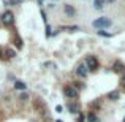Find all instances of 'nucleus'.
<instances>
[{"label": "nucleus", "instance_id": "5", "mask_svg": "<svg viewBox=\"0 0 125 122\" xmlns=\"http://www.w3.org/2000/svg\"><path fill=\"white\" fill-rule=\"evenodd\" d=\"M76 73L79 75V76H83V78L85 76V75H87V67H85V64H81L79 67L76 68Z\"/></svg>", "mask_w": 125, "mask_h": 122}, {"label": "nucleus", "instance_id": "13", "mask_svg": "<svg viewBox=\"0 0 125 122\" xmlns=\"http://www.w3.org/2000/svg\"><path fill=\"white\" fill-rule=\"evenodd\" d=\"M63 30H70V32H74V30H78V27H76V25H73V27H63Z\"/></svg>", "mask_w": 125, "mask_h": 122}, {"label": "nucleus", "instance_id": "10", "mask_svg": "<svg viewBox=\"0 0 125 122\" xmlns=\"http://www.w3.org/2000/svg\"><path fill=\"white\" fill-rule=\"evenodd\" d=\"M122 64H120V62H116V64H114V70L116 71H122Z\"/></svg>", "mask_w": 125, "mask_h": 122}, {"label": "nucleus", "instance_id": "6", "mask_svg": "<svg viewBox=\"0 0 125 122\" xmlns=\"http://www.w3.org/2000/svg\"><path fill=\"white\" fill-rule=\"evenodd\" d=\"M63 11H65V14H68V16H73L74 13H76L71 5H63Z\"/></svg>", "mask_w": 125, "mask_h": 122}, {"label": "nucleus", "instance_id": "16", "mask_svg": "<svg viewBox=\"0 0 125 122\" xmlns=\"http://www.w3.org/2000/svg\"><path fill=\"white\" fill-rule=\"evenodd\" d=\"M46 35H48V37L51 35V27H49V25H46Z\"/></svg>", "mask_w": 125, "mask_h": 122}, {"label": "nucleus", "instance_id": "12", "mask_svg": "<svg viewBox=\"0 0 125 122\" xmlns=\"http://www.w3.org/2000/svg\"><path fill=\"white\" fill-rule=\"evenodd\" d=\"M68 110L71 111V113H78V105H70V108Z\"/></svg>", "mask_w": 125, "mask_h": 122}, {"label": "nucleus", "instance_id": "19", "mask_svg": "<svg viewBox=\"0 0 125 122\" xmlns=\"http://www.w3.org/2000/svg\"><path fill=\"white\" fill-rule=\"evenodd\" d=\"M124 81H125V73H124Z\"/></svg>", "mask_w": 125, "mask_h": 122}, {"label": "nucleus", "instance_id": "3", "mask_svg": "<svg viewBox=\"0 0 125 122\" xmlns=\"http://www.w3.org/2000/svg\"><path fill=\"white\" fill-rule=\"evenodd\" d=\"M2 21H3V24H6V25L11 24V22H13V14L10 11H5L2 14Z\"/></svg>", "mask_w": 125, "mask_h": 122}, {"label": "nucleus", "instance_id": "9", "mask_svg": "<svg viewBox=\"0 0 125 122\" xmlns=\"http://www.w3.org/2000/svg\"><path fill=\"white\" fill-rule=\"evenodd\" d=\"M98 119H97V116H95L94 113H89L87 114V122H97Z\"/></svg>", "mask_w": 125, "mask_h": 122}, {"label": "nucleus", "instance_id": "18", "mask_svg": "<svg viewBox=\"0 0 125 122\" xmlns=\"http://www.w3.org/2000/svg\"><path fill=\"white\" fill-rule=\"evenodd\" d=\"M55 111H57V113H62V111H63V108H62V106H55Z\"/></svg>", "mask_w": 125, "mask_h": 122}, {"label": "nucleus", "instance_id": "22", "mask_svg": "<svg viewBox=\"0 0 125 122\" xmlns=\"http://www.w3.org/2000/svg\"><path fill=\"white\" fill-rule=\"evenodd\" d=\"M0 54H2V52H0Z\"/></svg>", "mask_w": 125, "mask_h": 122}, {"label": "nucleus", "instance_id": "2", "mask_svg": "<svg viewBox=\"0 0 125 122\" xmlns=\"http://www.w3.org/2000/svg\"><path fill=\"white\" fill-rule=\"evenodd\" d=\"M85 67L90 68V70H97V68H98V62H97V59H95L94 55H89V57L85 59Z\"/></svg>", "mask_w": 125, "mask_h": 122}, {"label": "nucleus", "instance_id": "7", "mask_svg": "<svg viewBox=\"0 0 125 122\" xmlns=\"http://www.w3.org/2000/svg\"><path fill=\"white\" fill-rule=\"evenodd\" d=\"M14 87L18 89V90H25V84L22 81H16L14 82Z\"/></svg>", "mask_w": 125, "mask_h": 122}, {"label": "nucleus", "instance_id": "21", "mask_svg": "<svg viewBox=\"0 0 125 122\" xmlns=\"http://www.w3.org/2000/svg\"><path fill=\"white\" fill-rule=\"evenodd\" d=\"M124 122H125V119H124Z\"/></svg>", "mask_w": 125, "mask_h": 122}, {"label": "nucleus", "instance_id": "15", "mask_svg": "<svg viewBox=\"0 0 125 122\" xmlns=\"http://www.w3.org/2000/svg\"><path fill=\"white\" fill-rule=\"evenodd\" d=\"M98 33H100L101 37H111L109 33H106V32H103V30H98Z\"/></svg>", "mask_w": 125, "mask_h": 122}, {"label": "nucleus", "instance_id": "14", "mask_svg": "<svg viewBox=\"0 0 125 122\" xmlns=\"http://www.w3.org/2000/svg\"><path fill=\"white\" fill-rule=\"evenodd\" d=\"M117 97H119V95H117V92H113V94H109V98H113V100H117Z\"/></svg>", "mask_w": 125, "mask_h": 122}, {"label": "nucleus", "instance_id": "20", "mask_svg": "<svg viewBox=\"0 0 125 122\" xmlns=\"http://www.w3.org/2000/svg\"><path fill=\"white\" fill-rule=\"evenodd\" d=\"M57 122H62V121H57Z\"/></svg>", "mask_w": 125, "mask_h": 122}, {"label": "nucleus", "instance_id": "17", "mask_svg": "<svg viewBox=\"0 0 125 122\" xmlns=\"http://www.w3.org/2000/svg\"><path fill=\"white\" fill-rule=\"evenodd\" d=\"M16 46H18V48H21V46H22V41L19 40V38H18V40H16Z\"/></svg>", "mask_w": 125, "mask_h": 122}, {"label": "nucleus", "instance_id": "8", "mask_svg": "<svg viewBox=\"0 0 125 122\" xmlns=\"http://www.w3.org/2000/svg\"><path fill=\"white\" fill-rule=\"evenodd\" d=\"M94 3H95V8H97V10H101V8H103V3H104V0H94Z\"/></svg>", "mask_w": 125, "mask_h": 122}, {"label": "nucleus", "instance_id": "11", "mask_svg": "<svg viewBox=\"0 0 125 122\" xmlns=\"http://www.w3.org/2000/svg\"><path fill=\"white\" fill-rule=\"evenodd\" d=\"M6 55H8L10 59H13L16 55V52H14V49H8V51H6Z\"/></svg>", "mask_w": 125, "mask_h": 122}, {"label": "nucleus", "instance_id": "1", "mask_svg": "<svg viewBox=\"0 0 125 122\" xmlns=\"http://www.w3.org/2000/svg\"><path fill=\"white\" fill-rule=\"evenodd\" d=\"M92 24H94L95 29H104V27H109L111 25V21L108 18H98V19H95Z\"/></svg>", "mask_w": 125, "mask_h": 122}, {"label": "nucleus", "instance_id": "4", "mask_svg": "<svg viewBox=\"0 0 125 122\" xmlns=\"http://www.w3.org/2000/svg\"><path fill=\"white\" fill-rule=\"evenodd\" d=\"M63 92H65V95H67V97H76V95H78L76 89L71 87V86H67V87L63 89Z\"/></svg>", "mask_w": 125, "mask_h": 122}]
</instances>
